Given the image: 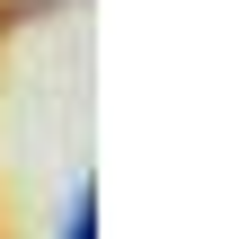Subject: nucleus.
I'll list each match as a JSON object with an SVG mask.
<instances>
[{"label":"nucleus","instance_id":"nucleus-1","mask_svg":"<svg viewBox=\"0 0 248 239\" xmlns=\"http://www.w3.org/2000/svg\"><path fill=\"white\" fill-rule=\"evenodd\" d=\"M62 239H98V204L71 195V213H62Z\"/></svg>","mask_w":248,"mask_h":239}]
</instances>
